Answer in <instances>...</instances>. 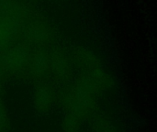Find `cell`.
Segmentation results:
<instances>
[{
  "instance_id": "obj_8",
  "label": "cell",
  "mask_w": 157,
  "mask_h": 132,
  "mask_svg": "<svg viewBox=\"0 0 157 132\" xmlns=\"http://www.w3.org/2000/svg\"><path fill=\"white\" fill-rule=\"evenodd\" d=\"M98 130L99 132H112V127L110 124H109L107 122V120L103 119V120H100L98 124Z\"/></svg>"
},
{
  "instance_id": "obj_10",
  "label": "cell",
  "mask_w": 157,
  "mask_h": 132,
  "mask_svg": "<svg viewBox=\"0 0 157 132\" xmlns=\"http://www.w3.org/2000/svg\"><path fill=\"white\" fill-rule=\"evenodd\" d=\"M23 1H26V2H33L35 0H23Z\"/></svg>"
},
{
  "instance_id": "obj_5",
  "label": "cell",
  "mask_w": 157,
  "mask_h": 132,
  "mask_svg": "<svg viewBox=\"0 0 157 132\" xmlns=\"http://www.w3.org/2000/svg\"><path fill=\"white\" fill-rule=\"evenodd\" d=\"M72 60L85 72H88L101 66L98 56L91 50L81 46L75 47L73 50Z\"/></svg>"
},
{
  "instance_id": "obj_9",
  "label": "cell",
  "mask_w": 157,
  "mask_h": 132,
  "mask_svg": "<svg viewBox=\"0 0 157 132\" xmlns=\"http://www.w3.org/2000/svg\"><path fill=\"white\" fill-rule=\"evenodd\" d=\"M54 1H56V2H66L68 0H54Z\"/></svg>"
},
{
  "instance_id": "obj_2",
  "label": "cell",
  "mask_w": 157,
  "mask_h": 132,
  "mask_svg": "<svg viewBox=\"0 0 157 132\" xmlns=\"http://www.w3.org/2000/svg\"><path fill=\"white\" fill-rule=\"evenodd\" d=\"M31 55V50L25 44H11L0 53V67L3 74L28 73Z\"/></svg>"
},
{
  "instance_id": "obj_6",
  "label": "cell",
  "mask_w": 157,
  "mask_h": 132,
  "mask_svg": "<svg viewBox=\"0 0 157 132\" xmlns=\"http://www.w3.org/2000/svg\"><path fill=\"white\" fill-rule=\"evenodd\" d=\"M34 106L40 113H47L53 104V92L52 88L44 84H40L34 90Z\"/></svg>"
},
{
  "instance_id": "obj_4",
  "label": "cell",
  "mask_w": 157,
  "mask_h": 132,
  "mask_svg": "<svg viewBox=\"0 0 157 132\" xmlns=\"http://www.w3.org/2000/svg\"><path fill=\"white\" fill-rule=\"evenodd\" d=\"M28 74L38 81L50 74V57L46 50H37L32 52Z\"/></svg>"
},
{
  "instance_id": "obj_3",
  "label": "cell",
  "mask_w": 157,
  "mask_h": 132,
  "mask_svg": "<svg viewBox=\"0 0 157 132\" xmlns=\"http://www.w3.org/2000/svg\"><path fill=\"white\" fill-rule=\"evenodd\" d=\"M50 74L59 81H65L72 74V57L62 49H53L49 51Z\"/></svg>"
},
{
  "instance_id": "obj_1",
  "label": "cell",
  "mask_w": 157,
  "mask_h": 132,
  "mask_svg": "<svg viewBox=\"0 0 157 132\" xmlns=\"http://www.w3.org/2000/svg\"><path fill=\"white\" fill-rule=\"evenodd\" d=\"M23 44L37 50H45L55 38L52 23L40 14H26L18 34Z\"/></svg>"
},
{
  "instance_id": "obj_7",
  "label": "cell",
  "mask_w": 157,
  "mask_h": 132,
  "mask_svg": "<svg viewBox=\"0 0 157 132\" xmlns=\"http://www.w3.org/2000/svg\"><path fill=\"white\" fill-rule=\"evenodd\" d=\"M9 124L8 117L6 108L4 106L0 103V132L6 131Z\"/></svg>"
}]
</instances>
